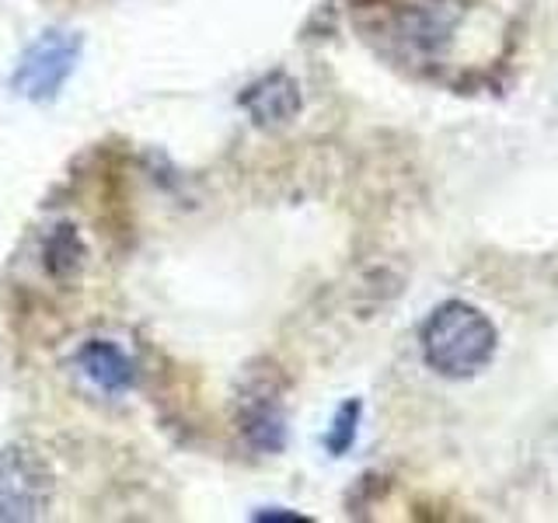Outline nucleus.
<instances>
[{
	"instance_id": "f03ea898",
	"label": "nucleus",
	"mask_w": 558,
	"mask_h": 523,
	"mask_svg": "<svg viewBox=\"0 0 558 523\" xmlns=\"http://www.w3.org/2000/svg\"><path fill=\"white\" fill-rule=\"evenodd\" d=\"M81 49H84V39L74 32H63V28L43 32L39 39L22 52V60H17L11 74V92L35 105L52 101L63 92L70 74L77 70Z\"/></svg>"
},
{
	"instance_id": "0eeeda50",
	"label": "nucleus",
	"mask_w": 558,
	"mask_h": 523,
	"mask_svg": "<svg viewBox=\"0 0 558 523\" xmlns=\"http://www.w3.org/2000/svg\"><path fill=\"white\" fill-rule=\"evenodd\" d=\"M360 418H363V401L360 398L342 401L339 412L331 415V426L325 433V450L331 453V458H342V453H349V447L356 443Z\"/></svg>"
},
{
	"instance_id": "f257e3e1",
	"label": "nucleus",
	"mask_w": 558,
	"mask_h": 523,
	"mask_svg": "<svg viewBox=\"0 0 558 523\" xmlns=\"http://www.w3.org/2000/svg\"><path fill=\"white\" fill-rule=\"evenodd\" d=\"M418 349L433 374L447 380H471L496 360L499 331L482 307L468 301H444L426 314L418 328Z\"/></svg>"
},
{
	"instance_id": "6e6552de",
	"label": "nucleus",
	"mask_w": 558,
	"mask_h": 523,
	"mask_svg": "<svg viewBox=\"0 0 558 523\" xmlns=\"http://www.w3.org/2000/svg\"><path fill=\"white\" fill-rule=\"evenodd\" d=\"M255 520H296V523H304L307 516H301V513H287V510H262V513H255Z\"/></svg>"
},
{
	"instance_id": "39448f33",
	"label": "nucleus",
	"mask_w": 558,
	"mask_h": 523,
	"mask_svg": "<svg viewBox=\"0 0 558 523\" xmlns=\"http://www.w3.org/2000/svg\"><path fill=\"white\" fill-rule=\"evenodd\" d=\"M77 363H81V370L109 394H122V391H130L136 384L133 360L109 339H92L87 345H81Z\"/></svg>"
},
{
	"instance_id": "20e7f679",
	"label": "nucleus",
	"mask_w": 558,
	"mask_h": 523,
	"mask_svg": "<svg viewBox=\"0 0 558 523\" xmlns=\"http://www.w3.org/2000/svg\"><path fill=\"white\" fill-rule=\"evenodd\" d=\"M238 105L262 130L290 126V122L301 115V84H296L287 70H272V74L244 87Z\"/></svg>"
},
{
	"instance_id": "7ed1b4c3",
	"label": "nucleus",
	"mask_w": 558,
	"mask_h": 523,
	"mask_svg": "<svg viewBox=\"0 0 558 523\" xmlns=\"http://www.w3.org/2000/svg\"><path fill=\"white\" fill-rule=\"evenodd\" d=\"M52 502V475L39 453L25 447L0 450V520L28 523L46 516Z\"/></svg>"
},
{
	"instance_id": "423d86ee",
	"label": "nucleus",
	"mask_w": 558,
	"mask_h": 523,
	"mask_svg": "<svg viewBox=\"0 0 558 523\" xmlns=\"http://www.w3.org/2000/svg\"><path fill=\"white\" fill-rule=\"evenodd\" d=\"M241 429L255 450L276 453L287 443V423H283V412H279L276 401H255V405L244 409Z\"/></svg>"
}]
</instances>
